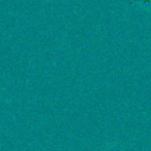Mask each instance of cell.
<instances>
[{
  "label": "cell",
  "instance_id": "6da1fadb",
  "mask_svg": "<svg viewBox=\"0 0 151 151\" xmlns=\"http://www.w3.org/2000/svg\"><path fill=\"white\" fill-rule=\"evenodd\" d=\"M144 1H145V4H143V7H151V0H144Z\"/></svg>",
  "mask_w": 151,
  "mask_h": 151
}]
</instances>
